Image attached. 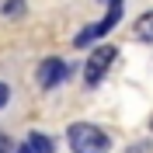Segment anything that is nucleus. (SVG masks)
<instances>
[{
  "mask_svg": "<svg viewBox=\"0 0 153 153\" xmlns=\"http://www.w3.org/2000/svg\"><path fill=\"white\" fill-rule=\"evenodd\" d=\"M66 143L73 153H108V146H111V139H108L97 125H87V122H76L70 125L66 132Z\"/></svg>",
  "mask_w": 153,
  "mask_h": 153,
  "instance_id": "obj_1",
  "label": "nucleus"
},
{
  "mask_svg": "<svg viewBox=\"0 0 153 153\" xmlns=\"http://www.w3.org/2000/svg\"><path fill=\"white\" fill-rule=\"evenodd\" d=\"M115 63V45H94V52L87 56V66H84V73H87V84L94 87V84H101V76L108 73V66Z\"/></svg>",
  "mask_w": 153,
  "mask_h": 153,
  "instance_id": "obj_2",
  "label": "nucleus"
},
{
  "mask_svg": "<svg viewBox=\"0 0 153 153\" xmlns=\"http://www.w3.org/2000/svg\"><path fill=\"white\" fill-rule=\"evenodd\" d=\"M63 80H66V63L59 56H49V59L38 63V87H42V91H52V87L63 84Z\"/></svg>",
  "mask_w": 153,
  "mask_h": 153,
  "instance_id": "obj_3",
  "label": "nucleus"
},
{
  "mask_svg": "<svg viewBox=\"0 0 153 153\" xmlns=\"http://www.w3.org/2000/svg\"><path fill=\"white\" fill-rule=\"evenodd\" d=\"M118 21H122V0H111V7H108V18L97 25V35H108V31L118 25Z\"/></svg>",
  "mask_w": 153,
  "mask_h": 153,
  "instance_id": "obj_4",
  "label": "nucleus"
},
{
  "mask_svg": "<svg viewBox=\"0 0 153 153\" xmlns=\"http://www.w3.org/2000/svg\"><path fill=\"white\" fill-rule=\"evenodd\" d=\"M136 38L146 42V45H153V10H146L143 18L136 21Z\"/></svg>",
  "mask_w": 153,
  "mask_h": 153,
  "instance_id": "obj_5",
  "label": "nucleus"
},
{
  "mask_svg": "<svg viewBox=\"0 0 153 153\" xmlns=\"http://www.w3.org/2000/svg\"><path fill=\"white\" fill-rule=\"evenodd\" d=\"M28 146L35 153H56V143L49 136H42V132H28Z\"/></svg>",
  "mask_w": 153,
  "mask_h": 153,
  "instance_id": "obj_6",
  "label": "nucleus"
},
{
  "mask_svg": "<svg viewBox=\"0 0 153 153\" xmlns=\"http://www.w3.org/2000/svg\"><path fill=\"white\" fill-rule=\"evenodd\" d=\"M94 38H101V35H97V25H91V28H84L80 35L73 38V45H76V49H84V45H91Z\"/></svg>",
  "mask_w": 153,
  "mask_h": 153,
  "instance_id": "obj_7",
  "label": "nucleus"
},
{
  "mask_svg": "<svg viewBox=\"0 0 153 153\" xmlns=\"http://www.w3.org/2000/svg\"><path fill=\"white\" fill-rule=\"evenodd\" d=\"M21 10H25V0H7V4H4V14H7V18H18Z\"/></svg>",
  "mask_w": 153,
  "mask_h": 153,
  "instance_id": "obj_8",
  "label": "nucleus"
},
{
  "mask_svg": "<svg viewBox=\"0 0 153 153\" xmlns=\"http://www.w3.org/2000/svg\"><path fill=\"white\" fill-rule=\"evenodd\" d=\"M7 101H10V87H7V84H4V80H0V108L7 105Z\"/></svg>",
  "mask_w": 153,
  "mask_h": 153,
  "instance_id": "obj_9",
  "label": "nucleus"
},
{
  "mask_svg": "<svg viewBox=\"0 0 153 153\" xmlns=\"http://www.w3.org/2000/svg\"><path fill=\"white\" fill-rule=\"evenodd\" d=\"M0 153H10V136L0 132Z\"/></svg>",
  "mask_w": 153,
  "mask_h": 153,
  "instance_id": "obj_10",
  "label": "nucleus"
},
{
  "mask_svg": "<svg viewBox=\"0 0 153 153\" xmlns=\"http://www.w3.org/2000/svg\"><path fill=\"white\" fill-rule=\"evenodd\" d=\"M14 153H35V150H31V146H28V139H25V143H21V146H18Z\"/></svg>",
  "mask_w": 153,
  "mask_h": 153,
  "instance_id": "obj_11",
  "label": "nucleus"
},
{
  "mask_svg": "<svg viewBox=\"0 0 153 153\" xmlns=\"http://www.w3.org/2000/svg\"><path fill=\"white\" fill-rule=\"evenodd\" d=\"M150 129H153V118H150Z\"/></svg>",
  "mask_w": 153,
  "mask_h": 153,
  "instance_id": "obj_12",
  "label": "nucleus"
},
{
  "mask_svg": "<svg viewBox=\"0 0 153 153\" xmlns=\"http://www.w3.org/2000/svg\"><path fill=\"white\" fill-rule=\"evenodd\" d=\"M108 4H111V0H108Z\"/></svg>",
  "mask_w": 153,
  "mask_h": 153,
  "instance_id": "obj_13",
  "label": "nucleus"
}]
</instances>
